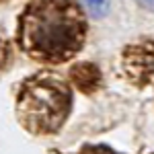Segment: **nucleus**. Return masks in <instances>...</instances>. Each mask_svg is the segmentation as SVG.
<instances>
[{
    "mask_svg": "<svg viewBox=\"0 0 154 154\" xmlns=\"http://www.w3.org/2000/svg\"><path fill=\"white\" fill-rule=\"evenodd\" d=\"M88 23L72 0H33L19 14L17 41L25 54L45 64H62L84 45Z\"/></svg>",
    "mask_w": 154,
    "mask_h": 154,
    "instance_id": "1",
    "label": "nucleus"
},
{
    "mask_svg": "<svg viewBox=\"0 0 154 154\" xmlns=\"http://www.w3.org/2000/svg\"><path fill=\"white\" fill-rule=\"evenodd\" d=\"M72 111V88L60 76L41 72L21 84L17 115L25 130L48 136L64 125Z\"/></svg>",
    "mask_w": 154,
    "mask_h": 154,
    "instance_id": "2",
    "label": "nucleus"
},
{
    "mask_svg": "<svg viewBox=\"0 0 154 154\" xmlns=\"http://www.w3.org/2000/svg\"><path fill=\"white\" fill-rule=\"evenodd\" d=\"M86 2V8L93 17H103L109 8V0H84Z\"/></svg>",
    "mask_w": 154,
    "mask_h": 154,
    "instance_id": "3",
    "label": "nucleus"
},
{
    "mask_svg": "<svg viewBox=\"0 0 154 154\" xmlns=\"http://www.w3.org/2000/svg\"><path fill=\"white\" fill-rule=\"evenodd\" d=\"M80 154H115L111 148H105V146H88L80 150Z\"/></svg>",
    "mask_w": 154,
    "mask_h": 154,
    "instance_id": "4",
    "label": "nucleus"
},
{
    "mask_svg": "<svg viewBox=\"0 0 154 154\" xmlns=\"http://www.w3.org/2000/svg\"><path fill=\"white\" fill-rule=\"evenodd\" d=\"M140 4H142L144 8H148V11H152L154 12V0H138Z\"/></svg>",
    "mask_w": 154,
    "mask_h": 154,
    "instance_id": "5",
    "label": "nucleus"
}]
</instances>
